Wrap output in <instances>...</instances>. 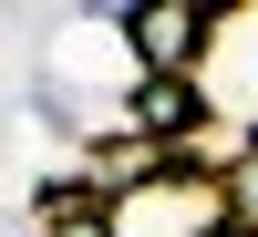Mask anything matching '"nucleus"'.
<instances>
[{
  "label": "nucleus",
  "mask_w": 258,
  "mask_h": 237,
  "mask_svg": "<svg viewBox=\"0 0 258 237\" xmlns=\"http://www.w3.org/2000/svg\"><path fill=\"white\" fill-rule=\"evenodd\" d=\"M114 237H227V186H217V176H186V165H165L155 186L114 196Z\"/></svg>",
  "instance_id": "f03ea898"
},
{
  "label": "nucleus",
  "mask_w": 258,
  "mask_h": 237,
  "mask_svg": "<svg viewBox=\"0 0 258 237\" xmlns=\"http://www.w3.org/2000/svg\"><path fill=\"white\" fill-rule=\"evenodd\" d=\"M124 31V72H207V52H217V11H197V0H124L114 11Z\"/></svg>",
  "instance_id": "f257e3e1"
},
{
  "label": "nucleus",
  "mask_w": 258,
  "mask_h": 237,
  "mask_svg": "<svg viewBox=\"0 0 258 237\" xmlns=\"http://www.w3.org/2000/svg\"><path fill=\"white\" fill-rule=\"evenodd\" d=\"M238 144H248V155H258V124H248V134H238Z\"/></svg>",
  "instance_id": "423d86ee"
},
{
  "label": "nucleus",
  "mask_w": 258,
  "mask_h": 237,
  "mask_svg": "<svg viewBox=\"0 0 258 237\" xmlns=\"http://www.w3.org/2000/svg\"><path fill=\"white\" fill-rule=\"evenodd\" d=\"M217 186H227V227H238V237H258V155H238Z\"/></svg>",
  "instance_id": "39448f33"
},
{
  "label": "nucleus",
  "mask_w": 258,
  "mask_h": 237,
  "mask_svg": "<svg viewBox=\"0 0 258 237\" xmlns=\"http://www.w3.org/2000/svg\"><path fill=\"white\" fill-rule=\"evenodd\" d=\"M124 134H145L155 155H186L197 134H217V103H207V83H186V72H135L124 83Z\"/></svg>",
  "instance_id": "7ed1b4c3"
},
{
  "label": "nucleus",
  "mask_w": 258,
  "mask_h": 237,
  "mask_svg": "<svg viewBox=\"0 0 258 237\" xmlns=\"http://www.w3.org/2000/svg\"><path fill=\"white\" fill-rule=\"evenodd\" d=\"M31 237H114V206L93 196V186H73V176H52L31 196Z\"/></svg>",
  "instance_id": "20e7f679"
},
{
  "label": "nucleus",
  "mask_w": 258,
  "mask_h": 237,
  "mask_svg": "<svg viewBox=\"0 0 258 237\" xmlns=\"http://www.w3.org/2000/svg\"><path fill=\"white\" fill-rule=\"evenodd\" d=\"M227 237H238V227H227Z\"/></svg>",
  "instance_id": "0eeeda50"
}]
</instances>
